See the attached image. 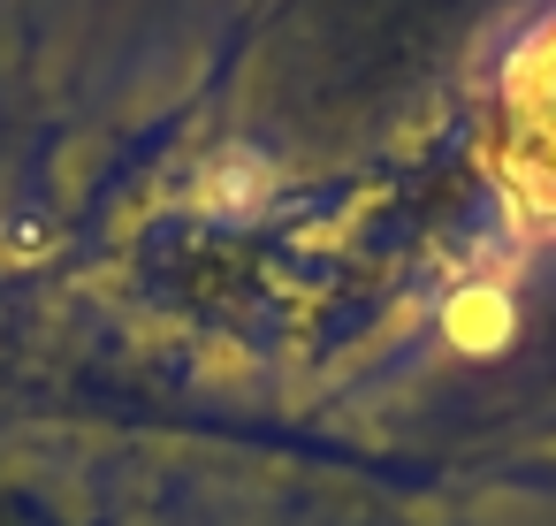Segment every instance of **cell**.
I'll return each mask as SVG.
<instances>
[{
    "label": "cell",
    "mask_w": 556,
    "mask_h": 526,
    "mask_svg": "<svg viewBox=\"0 0 556 526\" xmlns=\"http://www.w3.org/2000/svg\"><path fill=\"white\" fill-rule=\"evenodd\" d=\"M488 161L533 222H556V16L503 62Z\"/></svg>",
    "instance_id": "obj_1"
}]
</instances>
